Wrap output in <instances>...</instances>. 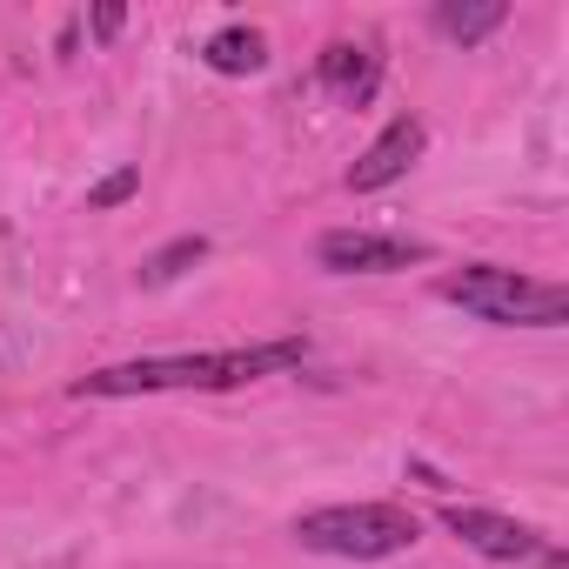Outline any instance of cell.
<instances>
[{
  "label": "cell",
  "mask_w": 569,
  "mask_h": 569,
  "mask_svg": "<svg viewBox=\"0 0 569 569\" xmlns=\"http://www.w3.org/2000/svg\"><path fill=\"white\" fill-rule=\"evenodd\" d=\"M436 248L429 241H409V234H376V228H329L316 241V261L336 268V274H396V268H416L429 261Z\"/></svg>",
  "instance_id": "cell-4"
},
{
  "label": "cell",
  "mask_w": 569,
  "mask_h": 569,
  "mask_svg": "<svg viewBox=\"0 0 569 569\" xmlns=\"http://www.w3.org/2000/svg\"><path fill=\"white\" fill-rule=\"evenodd\" d=\"M121 21H128V14L114 8V0H108V8H94V34H101V41H114V34H121Z\"/></svg>",
  "instance_id": "cell-12"
},
{
  "label": "cell",
  "mask_w": 569,
  "mask_h": 569,
  "mask_svg": "<svg viewBox=\"0 0 569 569\" xmlns=\"http://www.w3.org/2000/svg\"><path fill=\"white\" fill-rule=\"evenodd\" d=\"M509 21V8H502V0H442V8H436V28L449 34V41H489L496 28Z\"/></svg>",
  "instance_id": "cell-8"
},
{
  "label": "cell",
  "mask_w": 569,
  "mask_h": 569,
  "mask_svg": "<svg viewBox=\"0 0 569 569\" xmlns=\"http://www.w3.org/2000/svg\"><path fill=\"white\" fill-rule=\"evenodd\" d=\"M208 254V241L201 234H181V241H168L161 254H148V268H141V281H148V289H161V281H174L181 268H194Z\"/></svg>",
  "instance_id": "cell-10"
},
{
  "label": "cell",
  "mask_w": 569,
  "mask_h": 569,
  "mask_svg": "<svg viewBox=\"0 0 569 569\" xmlns=\"http://www.w3.org/2000/svg\"><path fill=\"white\" fill-rule=\"evenodd\" d=\"M422 522L396 502H336V509H309L296 522V542L316 556H342V562H382L416 549Z\"/></svg>",
  "instance_id": "cell-3"
},
{
  "label": "cell",
  "mask_w": 569,
  "mask_h": 569,
  "mask_svg": "<svg viewBox=\"0 0 569 569\" xmlns=\"http://www.w3.org/2000/svg\"><path fill=\"white\" fill-rule=\"evenodd\" d=\"M429 148V134H422V121L416 114H396L369 148H362V161L349 168V188L356 194H376V188H389V181H402L409 168H416V154Z\"/></svg>",
  "instance_id": "cell-5"
},
{
  "label": "cell",
  "mask_w": 569,
  "mask_h": 569,
  "mask_svg": "<svg viewBox=\"0 0 569 569\" xmlns=\"http://www.w3.org/2000/svg\"><path fill=\"white\" fill-rule=\"evenodd\" d=\"M442 522H449V536H462V542H469L476 556H489V562H522V556H536V529H522V522H509V516H496V509H462V502H449Z\"/></svg>",
  "instance_id": "cell-6"
},
{
  "label": "cell",
  "mask_w": 569,
  "mask_h": 569,
  "mask_svg": "<svg viewBox=\"0 0 569 569\" xmlns=\"http://www.w3.org/2000/svg\"><path fill=\"white\" fill-rule=\"evenodd\" d=\"M442 302L469 309L476 322H502V329H556V322H569V289L562 281H536V274H516V268H496V261L442 274Z\"/></svg>",
  "instance_id": "cell-2"
},
{
  "label": "cell",
  "mask_w": 569,
  "mask_h": 569,
  "mask_svg": "<svg viewBox=\"0 0 569 569\" xmlns=\"http://www.w3.org/2000/svg\"><path fill=\"white\" fill-rule=\"evenodd\" d=\"M201 61H208L214 74H261V68H268V41H261L254 28H221V34L201 48Z\"/></svg>",
  "instance_id": "cell-9"
},
{
  "label": "cell",
  "mask_w": 569,
  "mask_h": 569,
  "mask_svg": "<svg viewBox=\"0 0 569 569\" xmlns=\"http://www.w3.org/2000/svg\"><path fill=\"white\" fill-rule=\"evenodd\" d=\"M316 74H322V88L342 108H362L376 94V81H382V54L376 48H356V41H329L322 61H316Z\"/></svg>",
  "instance_id": "cell-7"
},
{
  "label": "cell",
  "mask_w": 569,
  "mask_h": 569,
  "mask_svg": "<svg viewBox=\"0 0 569 569\" xmlns=\"http://www.w3.org/2000/svg\"><path fill=\"white\" fill-rule=\"evenodd\" d=\"M302 342H261V349H221V356H148V362H114L94 369L74 396H161V389H241L254 376L296 369Z\"/></svg>",
  "instance_id": "cell-1"
},
{
  "label": "cell",
  "mask_w": 569,
  "mask_h": 569,
  "mask_svg": "<svg viewBox=\"0 0 569 569\" xmlns=\"http://www.w3.org/2000/svg\"><path fill=\"white\" fill-rule=\"evenodd\" d=\"M134 188H141V168H114L101 188H88V208H121Z\"/></svg>",
  "instance_id": "cell-11"
}]
</instances>
